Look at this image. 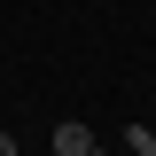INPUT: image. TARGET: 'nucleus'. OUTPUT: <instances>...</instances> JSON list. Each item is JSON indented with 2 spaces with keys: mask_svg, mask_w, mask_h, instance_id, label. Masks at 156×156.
I'll return each instance as SVG.
<instances>
[{
  "mask_svg": "<svg viewBox=\"0 0 156 156\" xmlns=\"http://www.w3.org/2000/svg\"><path fill=\"white\" fill-rule=\"evenodd\" d=\"M86 140H94V133H86V125H55V148H47V156H78V148H86Z\"/></svg>",
  "mask_w": 156,
  "mask_h": 156,
  "instance_id": "f257e3e1",
  "label": "nucleus"
},
{
  "mask_svg": "<svg viewBox=\"0 0 156 156\" xmlns=\"http://www.w3.org/2000/svg\"><path fill=\"white\" fill-rule=\"evenodd\" d=\"M125 148H133V156H156V133H148V125H133V133H125Z\"/></svg>",
  "mask_w": 156,
  "mask_h": 156,
  "instance_id": "f03ea898",
  "label": "nucleus"
},
{
  "mask_svg": "<svg viewBox=\"0 0 156 156\" xmlns=\"http://www.w3.org/2000/svg\"><path fill=\"white\" fill-rule=\"evenodd\" d=\"M78 156H109V148H101V140H86V148H78Z\"/></svg>",
  "mask_w": 156,
  "mask_h": 156,
  "instance_id": "7ed1b4c3",
  "label": "nucleus"
},
{
  "mask_svg": "<svg viewBox=\"0 0 156 156\" xmlns=\"http://www.w3.org/2000/svg\"><path fill=\"white\" fill-rule=\"evenodd\" d=\"M0 156H16V140H8V133H0Z\"/></svg>",
  "mask_w": 156,
  "mask_h": 156,
  "instance_id": "20e7f679",
  "label": "nucleus"
}]
</instances>
